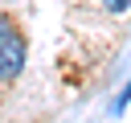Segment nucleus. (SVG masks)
<instances>
[{"mask_svg":"<svg viewBox=\"0 0 131 123\" xmlns=\"http://www.w3.org/2000/svg\"><path fill=\"white\" fill-rule=\"evenodd\" d=\"M25 37L12 29V25H0V82H12L20 70H25Z\"/></svg>","mask_w":131,"mask_h":123,"instance_id":"nucleus-1","label":"nucleus"},{"mask_svg":"<svg viewBox=\"0 0 131 123\" xmlns=\"http://www.w3.org/2000/svg\"><path fill=\"white\" fill-rule=\"evenodd\" d=\"M127 102H131V82H127V86H123V94H119V102H115V111H123V107H127Z\"/></svg>","mask_w":131,"mask_h":123,"instance_id":"nucleus-2","label":"nucleus"},{"mask_svg":"<svg viewBox=\"0 0 131 123\" xmlns=\"http://www.w3.org/2000/svg\"><path fill=\"white\" fill-rule=\"evenodd\" d=\"M102 4H106V8H111V12H123V8H127V4H131V0H102Z\"/></svg>","mask_w":131,"mask_h":123,"instance_id":"nucleus-3","label":"nucleus"}]
</instances>
